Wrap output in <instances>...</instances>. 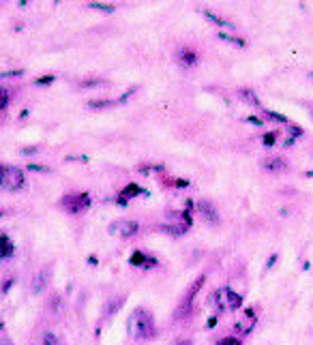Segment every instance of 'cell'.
I'll return each instance as SVG.
<instances>
[{
  "label": "cell",
  "instance_id": "6da1fadb",
  "mask_svg": "<svg viewBox=\"0 0 313 345\" xmlns=\"http://www.w3.org/2000/svg\"><path fill=\"white\" fill-rule=\"evenodd\" d=\"M127 332L138 341L153 339L155 332H157L153 313L146 311V309H136V311L127 317Z\"/></svg>",
  "mask_w": 313,
  "mask_h": 345
},
{
  "label": "cell",
  "instance_id": "7a4b0ae2",
  "mask_svg": "<svg viewBox=\"0 0 313 345\" xmlns=\"http://www.w3.org/2000/svg\"><path fill=\"white\" fill-rule=\"evenodd\" d=\"M210 303L219 309V311H236V309L243 307V296L238 292H234L232 287H221L212 294Z\"/></svg>",
  "mask_w": 313,
  "mask_h": 345
},
{
  "label": "cell",
  "instance_id": "3957f363",
  "mask_svg": "<svg viewBox=\"0 0 313 345\" xmlns=\"http://www.w3.org/2000/svg\"><path fill=\"white\" fill-rule=\"evenodd\" d=\"M26 185V176L22 169H17L13 165L5 167V176H3V185L0 189H7V191H20V189Z\"/></svg>",
  "mask_w": 313,
  "mask_h": 345
},
{
  "label": "cell",
  "instance_id": "277c9868",
  "mask_svg": "<svg viewBox=\"0 0 313 345\" xmlns=\"http://www.w3.org/2000/svg\"><path fill=\"white\" fill-rule=\"evenodd\" d=\"M138 230H140V223L133 221V219L116 221L112 228H110V232H112L114 236H120V238H131L133 234H138Z\"/></svg>",
  "mask_w": 313,
  "mask_h": 345
},
{
  "label": "cell",
  "instance_id": "5b68a950",
  "mask_svg": "<svg viewBox=\"0 0 313 345\" xmlns=\"http://www.w3.org/2000/svg\"><path fill=\"white\" fill-rule=\"evenodd\" d=\"M62 204H65V208L69 212H79L88 206V195H69V197L62 199Z\"/></svg>",
  "mask_w": 313,
  "mask_h": 345
},
{
  "label": "cell",
  "instance_id": "8992f818",
  "mask_svg": "<svg viewBox=\"0 0 313 345\" xmlns=\"http://www.w3.org/2000/svg\"><path fill=\"white\" fill-rule=\"evenodd\" d=\"M255 322H257V315L253 313V309H247V311H245V320L236 324V330H238V332H243V334L251 332V328L255 326Z\"/></svg>",
  "mask_w": 313,
  "mask_h": 345
},
{
  "label": "cell",
  "instance_id": "52a82bcc",
  "mask_svg": "<svg viewBox=\"0 0 313 345\" xmlns=\"http://www.w3.org/2000/svg\"><path fill=\"white\" fill-rule=\"evenodd\" d=\"M198 210H200L204 221H208V223H217L219 221V214H217V210H214V206L210 202H200Z\"/></svg>",
  "mask_w": 313,
  "mask_h": 345
},
{
  "label": "cell",
  "instance_id": "ba28073f",
  "mask_svg": "<svg viewBox=\"0 0 313 345\" xmlns=\"http://www.w3.org/2000/svg\"><path fill=\"white\" fill-rule=\"evenodd\" d=\"M50 270L48 268H43L41 272H37L34 275V279H32V294H41L43 289L48 287V281H50Z\"/></svg>",
  "mask_w": 313,
  "mask_h": 345
},
{
  "label": "cell",
  "instance_id": "9c48e42d",
  "mask_svg": "<svg viewBox=\"0 0 313 345\" xmlns=\"http://www.w3.org/2000/svg\"><path fill=\"white\" fill-rule=\"evenodd\" d=\"M176 60L181 62L183 67H193L195 62H198V54H195L193 50H187V48H183L181 52L176 54Z\"/></svg>",
  "mask_w": 313,
  "mask_h": 345
},
{
  "label": "cell",
  "instance_id": "30bf717a",
  "mask_svg": "<svg viewBox=\"0 0 313 345\" xmlns=\"http://www.w3.org/2000/svg\"><path fill=\"white\" fill-rule=\"evenodd\" d=\"M238 97L243 99L247 105H253V107H260V105H262L260 99H257V95L253 93L251 88H238Z\"/></svg>",
  "mask_w": 313,
  "mask_h": 345
},
{
  "label": "cell",
  "instance_id": "8fae6325",
  "mask_svg": "<svg viewBox=\"0 0 313 345\" xmlns=\"http://www.w3.org/2000/svg\"><path fill=\"white\" fill-rule=\"evenodd\" d=\"M262 167L268 169V171H281L285 167V161L281 157H266L262 161Z\"/></svg>",
  "mask_w": 313,
  "mask_h": 345
},
{
  "label": "cell",
  "instance_id": "7c38bea8",
  "mask_svg": "<svg viewBox=\"0 0 313 345\" xmlns=\"http://www.w3.org/2000/svg\"><path fill=\"white\" fill-rule=\"evenodd\" d=\"M37 345H65V341H62L60 334L52 332V330H46V332L41 334V339H39Z\"/></svg>",
  "mask_w": 313,
  "mask_h": 345
},
{
  "label": "cell",
  "instance_id": "4fadbf2b",
  "mask_svg": "<svg viewBox=\"0 0 313 345\" xmlns=\"http://www.w3.org/2000/svg\"><path fill=\"white\" fill-rule=\"evenodd\" d=\"M189 228H191L189 223H165V225H161V230L167 232V234H172V236H181Z\"/></svg>",
  "mask_w": 313,
  "mask_h": 345
},
{
  "label": "cell",
  "instance_id": "5bb4252c",
  "mask_svg": "<svg viewBox=\"0 0 313 345\" xmlns=\"http://www.w3.org/2000/svg\"><path fill=\"white\" fill-rule=\"evenodd\" d=\"M204 281H206V275H200L198 279H195V281H193V283H191V287H189V289H187V298H185V303H191V300H193V298H195V294H198V292H200V289H202V285H204Z\"/></svg>",
  "mask_w": 313,
  "mask_h": 345
},
{
  "label": "cell",
  "instance_id": "9a60e30c",
  "mask_svg": "<svg viewBox=\"0 0 313 345\" xmlns=\"http://www.w3.org/2000/svg\"><path fill=\"white\" fill-rule=\"evenodd\" d=\"M204 17H206V20H210L212 24H217V26H226V28H232V22H228V20H223V17H219V15H214L212 11H204Z\"/></svg>",
  "mask_w": 313,
  "mask_h": 345
},
{
  "label": "cell",
  "instance_id": "2e32d148",
  "mask_svg": "<svg viewBox=\"0 0 313 345\" xmlns=\"http://www.w3.org/2000/svg\"><path fill=\"white\" fill-rule=\"evenodd\" d=\"M13 253V244L9 238H3L0 240V257H9Z\"/></svg>",
  "mask_w": 313,
  "mask_h": 345
},
{
  "label": "cell",
  "instance_id": "e0dca14e",
  "mask_svg": "<svg viewBox=\"0 0 313 345\" xmlns=\"http://www.w3.org/2000/svg\"><path fill=\"white\" fill-rule=\"evenodd\" d=\"M219 39H221V41H228V43H232V45H238V48H243V45H245V39L232 37V34H226V32H221Z\"/></svg>",
  "mask_w": 313,
  "mask_h": 345
},
{
  "label": "cell",
  "instance_id": "ac0fdd59",
  "mask_svg": "<svg viewBox=\"0 0 313 345\" xmlns=\"http://www.w3.org/2000/svg\"><path fill=\"white\" fill-rule=\"evenodd\" d=\"M140 191H142V189H140L138 185H129V187H124L122 195H124V197H133V195H140Z\"/></svg>",
  "mask_w": 313,
  "mask_h": 345
},
{
  "label": "cell",
  "instance_id": "d6986e66",
  "mask_svg": "<svg viewBox=\"0 0 313 345\" xmlns=\"http://www.w3.org/2000/svg\"><path fill=\"white\" fill-rule=\"evenodd\" d=\"M48 309H50L52 313H58V309H60V296H52V298H50Z\"/></svg>",
  "mask_w": 313,
  "mask_h": 345
},
{
  "label": "cell",
  "instance_id": "ffe728a7",
  "mask_svg": "<svg viewBox=\"0 0 313 345\" xmlns=\"http://www.w3.org/2000/svg\"><path fill=\"white\" fill-rule=\"evenodd\" d=\"M271 120H277V122H283V124H288V118L285 116H281V114H277V112H264Z\"/></svg>",
  "mask_w": 313,
  "mask_h": 345
},
{
  "label": "cell",
  "instance_id": "44dd1931",
  "mask_svg": "<svg viewBox=\"0 0 313 345\" xmlns=\"http://www.w3.org/2000/svg\"><path fill=\"white\" fill-rule=\"evenodd\" d=\"M262 140H264V146H275V144H277V133L275 131L273 133H266Z\"/></svg>",
  "mask_w": 313,
  "mask_h": 345
},
{
  "label": "cell",
  "instance_id": "7402d4cb",
  "mask_svg": "<svg viewBox=\"0 0 313 345\" xmlns=\"http://www.w3.org/2000/svg\"><path fill=\"white\" fill-rule=\"evenodd\" d=\"M91 9H97V11H105V13H112L114 11L112 5H99V3H91Z\"/></svg>",
  "mask_w": 313,
  "mask_h": 345
},
{
  "label": "cell",
  "instance_id": "603a6c76",
  "mask_svg": "<svg viewBox=\"0 0 313 345\" xmlns=\"http://www.w3.org/2000/svg\"><path fill=\"white\" fill-rule=\"evenodd\" d=\"M105 81L103 79H86L82 81V88H95V86H103Z\"/></svg>",
  "mask_w": 313,
  "mask_h": 345
},
{
  "label": "cell",
  "instance_id": "cb8c5ba5",
  "mask_svg": "<svg viewBox=\"0 0 313 345\" xmlns=\"http://www.w3.org/2000/svg\"><path fill=\"white\" fill-rule=\"evenodd\" d=\"M7 103H9V90L0 86V110H3Z\"/></svg>",
  "mask_w": 313,
  "mask_h": 345
},
{
  "label": "cell",
  "instance_id": "d4e9b609",
  "mask_svg": "<svg viewBox=\"0 0 313 345\" xmlns=\"http://www.w3.org/2000/svg\"><path fill=\"white\" fill-rule=\"evenodd\" d=\"M217 345H240V341L236 337H226V339H221Z\"/></svg>",
  "mask_w": 313,
  "mask_h": 345
},
{
  "label": "cell",
  "instance_id": "484cf974",
  "mask_svg": "<svg viewBox=\"0 0 313 345\" xmlns=\"http://www.w3.org/2000/svg\"><path fill=\"white\" fill-rule=\"evenodd\" d=\"M54 81V77H41V79H37V84H52Z\"/></svg>",
  "mask_w": 313,
  "mask_h": 345
},
{
  "label": "cell",
  "instance_id": "4316f807",
  "mask_svg": "<svg viewBox=\"0 0 313 345\" xmlns=\"http://www.w3.org/2000/svg\"><path fill=\"white\" fill-rule=\"evenodd\" d=\"M5 167H7V165H3V163H0V185H3V176H5Z\"/></svg>",
  "mask_w": 313,
  "mask_h": 345
},
{
  "label": "cell",
  "instance_id": "83f0119b",
  "mask_svg": "<svg viewBox=\"0 0 313 345\" xmlns=\"http://www.w3.org/2000/svg\"><path fill=\"white\" fill-rule=\"evenodd\" d=\"M249 122H251V124H262V120H260V118H253V116L249 118Z\"/></svg>",
  "mask_w": 313,
  "mask_h": 345
},
{
  "label": "cell",
  "instance_id": "f1b7e54d",
  "mask_svg": "<svg viewBox=\"0 0 313 345\" xmlns=\"http://www.w3.org/2000/svg\"><path fill=\"white\" fill-rule=\"evenodd\" d=\"M0 345H11V343H9V341H0Z\"/></svg>",
  "mask_w": 313,
  "mask_h": 345
},
{
  "label": "cell",
  "instance_id": "f546056e",
  "mask_svg": "<svg viewBox=\"0 0 313 345\" xmlns=\"http://www.w3.org/2000/svg\"><path fill=\"white\" fill-rule=\"evenodd\" d=\"M309 75H311V77H313V71H311V73H309Z\"/></svg>",
  "mask_w": 313,
  "mask_h": 345
}]
</instances>
